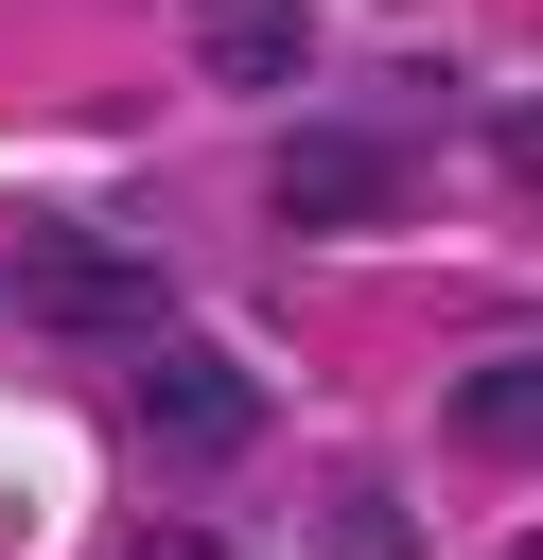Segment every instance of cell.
Returning <instances> with one entry per match:
<instances>
[{"mask_svg":"<svg viewBox=\"0 0 543 560\" xmlns=\"http://www.w3.org/2000/svg\"><path fill=\"white\" fill-rule=\"evenodd\" d=\"M123 438L175 455V472H228V455H263V368H228V350H193V332H140V402H123Z\"/></svg>","mask_w":543,"mask_h":560,"instance_id":"cell-1","label":"cell"},{"mask_svg":"<svg viewBox=\"0 0 543 560\" xmlns=\"http://www.w3.org/2000/svg\"><path fill=\"white\" fill-rule=\"evenodd\" d=\"M263 192H280V228H385V210H420V158L385 122H298Z\"/></svg>","mask_w":543,"mask_h":560,"instance_id":"cell-2","label":"cell"},{"mask_svg":"<svg viewBox=\"0 0 543 560\" xmlns=\"http://www.w3.org/2000/svg\"><path fill=\"white\" fill-rule=\"evenodd\" d=\"M18 298H35L53 332H140V315H158V280H140L123 245H88V228H18Z\"/></svg>","mask_w":543,"mask_h":560,"instance_id":"cell-3","label":"cell"},{"mask_svg":"<svg viewBox=\"0 0 543 560\" xmlns=\"http://www.w3.org/2000/svg\"><path fill=\"white\" fill-rule=\"evenodd\" d=\"M193 52H210V88H298L315 18L298 0H193Z\"/></svg>","mask_w":543,"mask_h":560,"instance_id":"cell-4","label":"cell"},{"mask_svg":"<svg viewBox=\"0 0 543 560\" xmlns=\"http://www.w3.org/2000/svg\"><path fill=\"white\" fill-rule=\"evenodd\" d=\"M438 420H455V455H525V438H543V368H525V350H490V368H455V402H438Z\"/></svg>","mask_w":543,"mask_h":560,"instance_id":"cell-5","label":"cell"},{"mask_svg":"<svg viewBox=\"0 0 543 560\" xmlns=\"http://www.w3.org/2000/svg\"><path fill=\"white\" fill-rule=\"evenodd\" d=\"M315 542H333V560H420V525H403L385 490H333V525H315Z\"/></svg>","mask_w":543,"mask_h":560,"instance_id":"cell-6","label":"cell"},{"mask_svg":"<svg viewBox=\"0 0 543 560\" xmlns=\"http://www.w3.org/2000/svg\"><path fill=\"white\" fill-rule=\"evenodd\" d=\"M123 560H228V542H210V525H140Z\"/></svg>","mask_w":543,"mask_h":560,"instance_id":"cell-7","label":"cell"}]
</instances>
